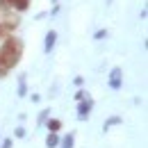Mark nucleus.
I'll return each mask as SVG.
<instances>
[{
  "mask_svg": "<svg viewBox=\"0 0 148 148\" xmlns=\"http://www.w3.org/2000/svg\"><path fill=\"white\" fill-rule=\"evenodd\" d=\"M121 69H119V66H116V69H112L110 71V89H114V91H116V89H121Z\"/></svg>",
  "mask_w": 148,
  "mask_h": 148,
  "instance_id": "nucleus-5",
  "label": "nucleus"
},
{
  "mask_svg": "<svg viewBox=\"0 0 148 148\" xmlns=\"http://www.w3.org/2000/svg\"><path fill=\"white\" fill-rule=\"evenodd\" d=\"M46 128H48V132H59L62 121L59 119H46Z\"/></svg>",
  "mask_w": 148,
  "mask_h": 148,
  "instance_id": "nucleus-7",
  "label": "nucleus"
},
{
  "mask_svg": "<svg viewBox=\"0 0 148 148\" xmlns=\"http://www.w3.org/2000/svg\"><path fill=\"white\" fill-rule=\"evenodd\" d=\"M55 43H57V32H55V30H50V32L46 34V41H43V50L50 53V50L55 48Z\"/></svg>",
  "mask_w": 148,
  "mask_h": 148,
  "instance_id": "nucleus-6",
  "label": "nucleus"
},
{
  "mask_svg": "<svg viewBox=\"0 0 148 148\" xmlns=\"http://www.w3.org/2000/svg\"><path fill=\"white\" fill-rule=\"evenodd\" d=\"M53 2H57V0H53Z\"/></svg>",
  "mask_w": 148,
  "mask_h": 148,
  "instance_id": "nucleus-17",
  "label": "nucleus"
},
{
  "mask_svg": "<svg viewBox=\"0 0 148 148\" xmlns=\"http://www.w3.org/2000/svg\"><path fill=\"white\" fill-rule=\"evenodd\" d=\"M107 37V30H98V32H96V37L93 39H105Z\"/></svg>",
  "mask_w": 148,
  "mask_h": 148,
  "instance_id": "nucleus-13",
  "label": "nucleus"
},
{
  "mask_svg": "<svg viewBox=\"0 0 148 148\" xmlns=\"http://www.w3.org/2000/svg\"><path fill=\"white\" fill-rule=\"evenodd\" d=\"M0 148H12V139H2V146Z\"/></svg>",
  "mask_w": 148,
  "mask_h": 148,
  "instance_id": "nucleus-14",
  "label": "nucleus"
},
{
  "mask_svg": "<svg viewBox=\"0 0 148 148\" xmlns=\"http://www.w3.org/2000/svg\"><path fill=\"white\" fill-rule=\"evenodd\" d=\"M21 55H23V41L14 34L5 37V43L0 46V77H5L18 64Z\"/></svg>",
  "mask_w": 148,
  "mask_h": 148,
  "instance_id": "nucleus-1",
  "label": "nucleus"
},
{
  "mask_svg": "<svg viewBox=\"0 0 148 148\" xmlns=\"http://www.w3.org/2000/svg\"><path fill=\"white\" fill-rule=\"evenodd\" d=\"M46 119H48V110L41 112V116H39V125H41V123H46Z\"/></svg>",
  "mask_w": 148,
  "mask_h": 148,
  "instance_id": "nucleus-12",
  "label": "nucleus"
},
{
  "mask_svg": "<svg viewBox=\"0 0 148 148\" xmlns=\"http://www.w3.org/2000/svg\"><path fill=\"white\" fill-rule=\"evenodd\" d=\"M91 107H93V100H91V98L80 100V105H77V119H80V121H84V119L91 114Z\"/></svg>",
  "mask_w": 148,
  "mask_h": 148,
  "instance_id": "nucleus-3",
  "label": "nucleus"
},
{
  "mask_svg": "<svg viewBox=\"0 0 148 148\" xmlns=\"http://www.w3.org/2000/svg\"><path fill=\"white\" fill-rule=\"evenodd\" d=\"M16 137H25V128H16Z\"/></svg>",
  "mask_w": 148,
  "mask_h": 148,
  "instance_id": "nucleus-15",
  "label": "nucleus"
},
{
  "mask_svg": "<svg viewBox=\"0 0 148 148\" xmlns=\"http://www.w3.org/2000/svg\"><path fill=\"white\" fill-rule=\"evenodd\" d=\"M59 144V139H57V132H48V137H46V146L48 148H55Z\"/></svg>",
  "mask_w": 148,
  "mask_h": 148,
  "instance_id": "nucleus-9",
  "label": "nucleus"
},
{
  "mask_svg": "<svg viewBox=\"0 0 148 148\" xmlns=\"http://www.w3.org/2000/svg\"><path fill=\"white\" fill-rule=\"evenodd\" d=\"M18 96H27V84H25V75H21L18 77Z\"/></svg>",
  "mask_w": 148,
  "mask_h": 148,
  "instance_id": "nucleus-10",
  "label": "nucleus"
},
{
  "mask_svg": "<svg viewBox=\"0 0 148 148\" xmlns=\"http://www.w3.org/2000/svg\"><path fill=\"white\" fill-rule=\"evenodd\" d=\"M18 23H21L18 16H12V14L2 16V18H0V39H2V37H9V34H14V30L18 27Z\"/></svg>",
  "mask_w": 148,
  "mask_h": 148,
  "instance_id": "nucleus-2",
  "label": "nucleus"
},
{
  "mask_svg": "<svg viewBox=\"0 0 148 148\" xmlns=\"http://www.w3.org/2000/svg\"><path fill=\"white\" fill-rule=\"evenodd\" d=\"M75 98H77V100H84V91H82V89H80V91L75 93Z\"/></svg>",
  "mask_w": 148,
  "mask_h": 148,
  "instance_id": "nucleus-16",
  "label": "nucleus"
},
{
  "mask_svg": "<svg viewBox=\"0 0 148 148\" xmlns=\"http://www.w3.org/2000/svg\"><path fill=\"white\" fill-rule=\"evenodd\" d=\"M119 123H123V121H121V116H110V119L103 123V130H110L112 125H119Z\"/></svg>",
  "mask_w": 148,
  "mask_h": 148,
  "instance_id": "nucleus-8",
  "label": "nucleus"
},
{
  "mask_svg": "<svg viewBox=\"0 0 148 148\" xmlns=\"http://www.w3.org/2000/svg\"><path fill=\"white\" fill-rule=\"evenodd\" d=\"M62 148H73V134H66L62 139Z\"/></svg>",
  "mask_w": 148,
  "mask_h": 148,
  "instance_id": "nucleus-11",
  "label": "nucleus"
},
{
  "mask_svg": "<svg viewBox=\"0 0 148 148\" xmlns=\"http://www.w3.org/2000/svg\"><path fill=\"white\" fill-rule=\"evenodd\" d=\"M0 2L9 9H16V12H25L30 7V0H0Z\"/></svg>",
  "mask_w": 148,
  "mask_h": 148,
  "instance_id": "nucleus-4",
  "label": "nucleus"
}]
</instances>
